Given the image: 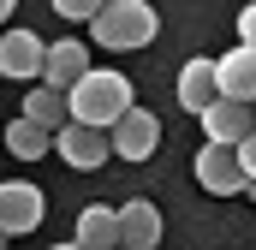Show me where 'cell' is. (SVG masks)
Wrapping results in <instances>:
<instances>
[{
  "label": "cell",
  "instance_id": "6da1fadb",
  "mask_svg": "<svg viewBox=\"0 0 256 250\" xmlns=\"http://www.w3.org/2000/svg\"><path fill=\"white\" fill-rule=\"evenodd\" d=\"M90 36H96V48L137 54V48H149V42L161 36V12H155L149 0H108V6L96 12Z\"/></svg>",
  "mask_w": 256,
  "mask_h": 250
},
{
  "label": "cell",
  "instance_id": "7a4b0ae2",
  "mask_svg": "<svg viewBox=\"0 0 256 250\" xmlns=\"http://www.w3.org/2000/svg\"><path fill=\"white\" fill-rule=\"evenodd\" d=\"M131 108V78L126 72H90L78 90H72V125H90V131H114Z\"/></svg>",
  "mask_w": 256,
  "mask_h": 250
},
{
  "label": "cell",
  "instance_id": "3957f363",
  "mask_svg": "<svg viewBox=\"0 0 256 250\" xmlns=\"http://www.w3.org/2000/svg\"><path fill=\"white\" fill-rule=\"evenodd\" d=\"M42 208H48V196L30 185V179H6V185H0V232H6V238L36 232V226H42Z\"/></svg>",
  "mask_w": 256,
  "mask_h": 250
},
{
  "label": "cell",
  "instance_id": "277c9868",
  "mask_svg": "<svg viewBox=\"0 0 256 250\" xmlns=\"http://www.w3.org/2000/svg\"><path fill=\"white\" fill-rule=\"evenodd\" d=\"M196 185L208 190V196H238V190H250L244 167H238V149L202 143V149H196Z\"/></svg>",
  "mask_w": 256,
  "mask_h": 250
},
{
  "label": "cell",
  "instance_id": "5b68a950",
  "mask_svg": "<svg viewBox=\"0 0 256 250\" xmlns=\"http://www.w3.org/2000/svg\"><path fill=\"white\" fill-rule=\"evenodd\" d=\"M42 66H48V42L36 36V30H6L0 36V78H18V84H30V78H42Z\"/></svg>",
  "mask_w": 256,
  "mask_h": 250
},
{
  "label": "cell",
  "instance_id": "8992f818",
  "mask_svg": "<svg viewBox=\"0 0 256 250\" xmlns=\"http://www.w3.org/2000/svg\"><path fill=\"white\" fill-rule=\"evenodd\" d=\"M90 72H96V66H90V42H78V36H60V42L48 48L42 84H48V90H60V96H72V90H78Z\"/></svg>",
  "mask_w": 256,
  "mask_h": 250
},
{
  "label": "cell",
  "instance_id": "52a82bcc",
  "mask_svg": "<svg viewBox=\"0 0 256 250\" xmlns=\"http://www.w3.org/2000/svg\"><path fill=\"white\" fill-rule=\"evenodd\" d=\"M108 137H114V155H126V161H149V155L161 149V120H155L149 108H131Z\"/></svg>",
  "mask_w": 256,
  "mask_h": 250
},
{
  "label": "cell",
  "instance_id": "ba28073f",
  "mask_svg": "<svg viewBox=\"0 0 256 250\" xmlns=\"http://www.w3.org/2000/svg\"><path fill=\"white\" fill-rule=\"evenodd\" d=\"M54 155H60L66 167L90 173V167H102V161L114 155V137H108V131H90V125H66L60 137H54Z\"/></svg>",
  "mask_w": 256,
  "mask_h": 250
},
{
  "label": "cell",
  "instance_id": "9c48e42d",
  "mask_svg": "<svg viewBox=\"0 0 256 250\" xmlns=\"http://www.w3.org/2000/svg\"><path fill=\"white\" fill-rule=\"evenodd\" d=\"M214 78H220V102L256 108V48H226L214 60Z\"/></svg>",
  "mask_w": 256,
  "mask_h": 250
},
{
  "label": "cell",
  "instance_id": "30bf717a",
  "mask_svg": "<svg viewBox=\"0 0 256 250\" xmlns=\"http://www.w3.org/2000/svg\"><path fill=\"white\" fill-rule=\"evenodd\" d=\"M202 131H208V143L238 149V143L256 131V108H244V102H214V108L202 114Z\"/></svg>",
  "mask_w": 256,
  "mask_h": 250
},
{
  "label": "cell",
  "instance_id": "8fae6325",
  "mask_svg": "<svg viewBox=\"0 0 256 250\" xmlns=\"http://www.w3.org/2000/svg\"><path fill=\"white\" fill-rule=\"evenodd\" d=\"M214 102H220V78H214V60H185V66H179V108L202 120Z\"/></svg>",
  "mask_w": 256,
  "mask_h": 250
},
{
  "label": "cell",
  "instance_id": "7c38bea8",
  "mask_svg": "<svg viewBox=\"0 0 256 250\" xmlns=\"http://www.w3.org/2000/svg\"><path fill=\"white\" fill-rule=\"evenodd\" d=\"M120 238H126V250H155L161 244V208L149 196H131L120 208Z\"/></svg>",
  "mask_w": 256,
  "mask_h": 250
},
{
  "label": "cell",
  "instance_id": "4fadbf2b",
  "mask_svg": "<svg viewBox=\"0 0 256 250\" xmlns=\"http://www.w3.org/2000/svg\"><path fill=\"white\" fill-rule=\"evenodd\" d=\"M72 244H84V250H126V238H120V208H102V202H90V208L78 214V232H72Z\"/></svg>",
  "mask_w": 256,
  "mask_h": 250
},
{
  "label": "cell",
  "instance_id": "5bb4252c",
  "mask_svg": "<svg viewBox=\"0 0 256 250\" xmlns=\"http://www.w3.org/2000/svg\"><path fill=\"white\" fill-rule=\"evenodd\" d=\"M24 120L60 137L66 125H72V96H60V90H48V84H36V90L24 96Z\"/></svg>",
  "mask_w": 256,
  "mask_h": 250
},
{
  "label": "cell",
  "instance_id": "9a60e30c",
  "mask_svg": "<svg viewBox=\"0 0 256 250\" xmlns=\"http://www.w3.org/2000/svg\"><path fill=\"white\" fill-rule=\"evenodd\" d=\"M6 149H12L18 161H42V155L54 149V131H42V125H30L24 114H18V120L6 125Z\"/></svg>",
  "mask_w": 256,
  "mask_h": 250
},
{
  "label": "cell",
  "instance_id": "2e32d148",
  "mask_svg": "<svg viewBox=\"0 0 256 250\" xmlns=\"http://www.w3.org/2000/svg\"><path fill=\"white\" fill-rule=\"evenodd\" d=\"M54 6H60V18H90V24H96V12H102L96 0H54Z\"/></svg>",
  "mask_w": 256,
  "mask_h": 250
},
{
  "label": "cell",
  "instance_id": "e0dca14e",
  "mask_svg": "<svg viewBox=\"0 0 256 250\" xmlns=\"http://www.w3.org/2000/svg\"><path fill=\"white\" fill-rule=\"evenodd\" d=\"M238 48H256V6L238 12Z\"/></svg>",
  "mask_w": 256,
  "mask_h": 250
},
{
  "label": "cell",
  "instance_id": "ac0fdd59",
  "mask_svg": "<svg viewBox=\"0 0 256 250\" xmlns=\"http://www.w3.org/2000/svg\"><path fill=\"white\" fill-rule=\"evenodd\" d=\"M238 167H244V179L256 185V131L244 137V143H238Z\"/></svg>",
  "mask_w": 256,
  "mask_h": 250
},
{
  "label": "cell",
  "instance_id": "d6986e66",
  "mask_svg": "<svg viewBox=\"0 0 256 250\" xmlns=\"http://www.w3.org/2000/svg\"><path fill=\"white\" fill-rule=\"evenodd\" d=\"M6 18H12V0H0V24H6ZM6 30H12V24H6Z\"/></svg>",
  "mask_w": 256,
  "mask_h": 250
},
{
  "label": "cell",
  "instance_id": "ffe728a7",
  "mask_svg": "<svg viewBox=\"0 0 256 250\" xmlns=\"http://www.w3.org/2000/svg\"><path fill=\"white\" fill-rule=\"evenodd\" d=\"M54 250H84V244H54Z\"/></svg>",
  "mask_w": 256,
  "mask_h": 250
},
{
  "label": "cell",
  "instance_id": "44dd1931",
  "mask_svg": "<svg viewBox=\"0 0 256 250\" xmlns=\"http://www.w3.org/2000/svg\"><path fill=\"white\" fill-rule=\"evenodd\" d=\"M250 202H256V185H250Z\"/></svg>",
  "mask_w": 256,
  "mask_h": 250
}]
</instances>
